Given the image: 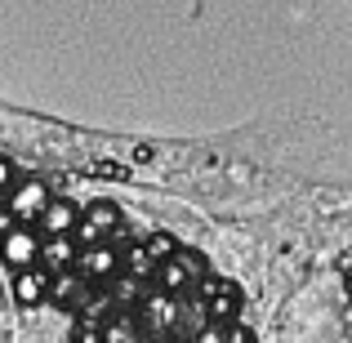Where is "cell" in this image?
Instances as JSON below:
<instances>
[{
  "instance_id": "obj_7",
  "label": "cell",
  "mask_w": 352,
  "mask_h": 343,
  "mask_svg": "<svg viewBox=\"0 0 352 343\" xmlns=\"http://www.w3.org/2000/svg\"><path fill=\"white\" fill-rule=\"evenodd\" d=\"M67 263H76V236H45L41 245V267L45 272H63Z\"/></svg>"
},
{
  "instance_id": "obj_12",
  "label": "cell",
  "mask_w": 352,
  "mask_h": 343,
  "mask_svg": "<svg viewBox=\"0 0 352 343\" xmlns=\"http://www.w3.org/2000/svg\"><path fill=\"white\" fill-rule=\"evenodd\" d=\"M223 343H258V339H254V330H250V326L228 321V326H223Z\"/></svg>"
},
{
  "instance_id": "obj_11",
  "label": "cell",
  "mask_w": 352,
  "mask_h": 343,
  "mask_svg": "<svg viewBox=\"0 0 352 343\" xmlns=\"http://www.w3.org/2000/svg\"><path fill=\"white\" fill-rule=\"evenodd\" d=\"M107 343H138V330H134V321H125V317H116L112 326H107Z\"/></svg>"
},
{
  "instance_id": "obj_15",
  "label": "cell",
  "mask_w": 352,
  "mask_h": 343,
  "mask_svg": "<svg viewBox=\"0 0 352 343\" xmlns=\"http://www.w3.org/2000/svg\"><path fill=\"white\" fill-rule=\"evenodd\" d=\"M348 294H352V272H348Z\"/></svg>"
},
{
  "instance_id": "obj_9",
  "label": "cell",
  "mask_w": 352,
  "mask_h": 343,
  "mask_svg": "<svg viewBox=\"0 0 352 343\" xmlns=\"http://www.w3.org/2000/svg\"><path fill=\"white\" fill-rule=\"evenodd\" d=\"M143 250L152 254V263H156V267H161V263H170V258L179 254V245H174V236H170V232H152V236L143 241Z\"/></svg>"
},
{
  "instance_id": "obj_10",
  "label": "cell",
  "mask_w": 352,
  "mask_h": 343,
  "mask_svg": "<svg viewBox=\"0 0 352 343\" xmlns=\"http://www.w3.org/2000/svg\"><path fill=\"white\" fill-rule=\"evenodd\" d=\"M125 267H129L125 276H134V281H147V276H156V263H152V254H147L143 245H134V250L125 254Z\"/></svg>"
},
{
  "instance_id": "obj_5",
  "label": "cell",
  "mask_w": 352,
  "mask_h": 343,
  "mask_svg": "<svg viewBox=\"0 0 352 343\" xmlns=\"http://www.w3.org/2000/svg\"><path fill=\"white\" fill-rule=\"evenodd\" d=\"M76 267L85 276H116L120 272V254L112 245H85L80 250V258H76Z\"/></svg>"
},
{
  "instance_id": "obj_14",
  "label": "cell",
  "mask_w": 352,
  "mask_h": 343,
  "mask_svg": "<svg viewBox=\"0 0 352 343\" xmlns=\"http://www.w3.org/2000/svg\"><path fill=\"white\" fill-rule=\"evenodd\" d=\"M192 343H223V326H214V321H210V326H201Z\"/></svg>"
},
{
  "instance_id": "obj_1",
  "label": "cell",
  "mask_w": 352,
  "mask_h": 343,
  "mask_svg": "<svg viewBox=\"0 0 352 343\" xmlns=\"http://www.w3.org/2000/svg\"><path fill=\"white\" fill-rule=\"evenodd\" d=\"M41 245L45 236L36 228H23V223H9L0 232V263L9 267V272H32V267H41Z\"/></svg>"
},
{
  "instance_id": "obj_2",
  "label": "cell",
  "mask_w": 352,
  "mask_h": 343,
  "mask_svg": "<svg viewBox=\"0 0 352 343\" xmlns=\"http://www.w3.org/2000/svg\"><path fill=\"white\" fill-rule=\"evenodd\" d=\"M50 201H54V197H50V188H45L41 179H23V183H18V188L5 197V206H9V219H14V223L36 228Z\"/></svg>"
},
{
  "instance_id": "obj_13",
  "label": "cell",
  "mask_w": 352,
  "mask_h": 343,
  "mask_svg": "<svg viewBox=\"0 0 352 343\" xmlns=\"http://www.w3.org/2000/svg\"><path fill=\"white\" fill-rule=\"evenodd\" d=\"M18 183H23V179H18V165L9 161V156H0V192H14Z\"/></svg>"
},
{
  "instance_id": "obj_3",
  "label": "cell",
  "mask_w": 352,
  "mask_h": 343,
  "mask_svg": "<svg viewBox=\"0 0 352 343\" xmlns=\"http://www.w3.org/2000/svg\"><path fill=\"white\" fill-rule=\"evenodd\" d=\"M76 228H80V245H103V236H112L120 228V210L112 201H94V206L80 214Z\"/></svg>"
},
{
  "instance_id": "obj_6",
  "label": "cell",
  "mask_w": 352,
  "mask_h": 343,
  "mask_svg": "<svg viewBox=\"0 0 352 343\" xmlns=\"http://www.w3.org/2000/svg\"><path fill=\"white\" fill-rule=\"evenodd\" d=\"M45 294H50V272H45V267H32V272L14 276V299L23 303V308H36Z\"/></svg>"
},
{
  "instance_id": "obj_8",
  "label": "cell",
  "mask_w": 352,
  "mask_h": 343,
  "mask_svg": "<svg viewBox=\"0 0 352 343\" xmlns=\"http://www.w3.org/2000/svg\"><path fill=\"white\" fill-rule=\"evenodd\" d=\"M156 281H161V290H165V294H174V290H183V285L192 281V272L179 263V258H170V263L156 267Z\"/></svg>"
},
{
  "instance_id": "obj_4",
  "label": "cell",
  "mask_w": 352,
  "mask_h": 343,
  "mask_svg": "<svg viewBox=\"0 0 352 343\" xmlns=\"http://www.w3.org/2000/svg\"><path fill=\"white\" fill-rule=\"evenodd\" d=\"M76 223H80V214H76L72 201H50L45 214H41V223H36V232H41V236H72Z\"/></svg>"
}]
</instances>
